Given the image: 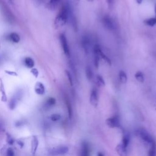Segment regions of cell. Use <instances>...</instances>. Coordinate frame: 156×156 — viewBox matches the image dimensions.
Masks as SVG:
<instances>
[{
	"label": "cell",
	"mask_w": 156,
	"mask_h": 156,
	"mask_svg": "<svg viewBox=\"0 0 156 156\" xmlns=\"http://www.w3.org/2000/svg\"><path fill=\"white\" fill-rule=\"evenodd\" d=\"M148 156H156V144L155 143L151 145V147L148 151Z\"/></svg>",
	"instance_id": "484cf974"
},
{
	"label": "cell",
	"mask_w": 156,
	"mask_h": 156,
	"mask_svg": "<svg viewBox=\"0 0 156 156\" xmlns=\"http://www.w3.org/2000/svg\"><path fill=\"white\" fill-rule=\"evenodd\" d=\"M93 51H96L99 54V55L100 57V58L102 59L108 65H112L110 59L105 54H104V52H102V49H101V47L99 44H95L94 45V46L93 48Z\"/></svg>",
	"instance_id": "9c48e42d"
},
{
	"label": "cell",
	"mask_w": 156,
	"mask_h": 156,
	"mask_svg": "<svg viewBox=\"0 0 156 156\" xmlns=\"http://www.w3.org/2000/svg\"><path fill=\"white\" fill-rule=\"evenodd\" d=\"M136 2H137L138 4H141V3L142 2V1H143V0H136Z\"/></svg>",
	"instance_id": "d6a6232c"
},
{
	"label": "cell",
	"mask_w": 156,
	"mask_h": 156,
	"mask_svg": "<svg viewBox=\"0 0 156 156\" xmlns=\"http://www.w3.org/2000/svg\"><path fill=\"white\" fill-rule=\"evenodd\" d=\"M136 132L137 135H138L143 141L150 144V146L153 143H155L152 136L146 129L143 128H139L137 129Z\"/></svg>",
	"instance_id": "7a4b0ae2"
},
{
	"label": "cell",
	"mask_w": 156,
	"mask_h": 156,
	"mask_svg": "<svg viewBox=\"0 0 156 156\" xmlns=\"http://www.w3.org/2000/svg\"><path fill=\"white\" fill-rule=\"evenodd\" d=\"M59 40H60V44L65 55L68 58L70 57V49H69V44L68 43L67 38L65 35V34L62 33L60 34Z\"/></svg>",
	"instance_id": "277c9868"
},
{
	"label": "cell",
	"mask_w": 156,
	"mask_h": 156,
	"mask_svg": "<svg viewBox=\"0 0 156 156\" xmlns=\"http://www.w3.org/2000/svg\"><path fill=\"white\" fill-rule=\"evenodd\" d=\"M76 1H79V0H76Z\"/></svg>",
	"instance_id": "60d3db41"
},
{
	"label": "cell",
	"mask_w": 156,
	"mask_h": 156,
	"mask_svg": "<svg viewBox=\"0 0 156 156\" xmlns=\"http://www.w3.org/2000/svg\"><path fill=\"white\" fill-rule=\"evenodd\" d=\"M80 156H90V147L87 141H84L81 144Z\"/></svg>",
	"instance_id": "8fae6325"
},
{
	"label": "cell",
	"mask_w": 156,
	"mask_h": 156,
	"mask_svg": "<svg viewBox=\"0 0 156 156\" xmlns=\"http://www.w3.org/2000/svg\"><path fill=\"white\" fill-rule=\"evenodd\" d=\"M23 92L21 90H18L13 95V96L11 98V99L10 100V102H9V108L11 110H13L16 107L18 102L21 99V98L23 97Z\"/></svg>",
	"instance_id": "3957f363"
},
{
	"label": "cell",
	"mask_w": 156,
	"mask_h": 156,
	"mask_svg": "<svg viewBox=\"0 0 156 156\" xmlns=\"http://www.w3.org/2000/svg\"><path fill=\"white\" fill-rule=\"evenodd\" d=\"M65 74H66V77L68 78V80L69 81V83L70 85L73 86V78H72L71 73L68 70H65Z\"/></svg>",
	"instance_id": "f1b7e54d"
},
{
	"label": "cell",
	"mask_w": 156,
	"mask_h": 156,
	"mask_svg": "<svg viewBox=\"0 0 156 156\" xmlns=\"http://www.w3.org/2000/svg\"><path fill=\"white\" fill-rule=\"evenodd\" d=\"M38 146V140L37 136H34L32 137L31 142V151L32 154H35Z\"/></svg>",
	"instance_id": "e0dca14e"
},
{
	"label": "cell",
	"mask_w": 156,
	"mask_h": 156,
	"mask_svg": "<svg viewBox=\"0 0 156 156\" xmlns=\"http://www.w3.org/2000/svg\"><path fill=\"white\" fill-rule=\"evenodd\" d=\"M81 45L85 53L86 54H88L91 47V40L90 36L87 35L82 36L81 39Z\"/></svg>",
	"instance_id": "5b68a950"
},
{
	"label": "cell",
	"mask_w": 156,
	"mask_h": 156,
	"mask_svg": "<svg viewBox=\"0 0 156 156\" xmlns=\"http://www.w3.org/2000/svg\"><path fill=\"white\" fill-rule=\"evenodd\" d=\"M85 75L88 80H91L93 77V73L91 68L87 65L85 67Z\"/></svg>",
	"instance_id": "44dd1931"
},
{
	"label": "cell",
	"mask_w": 156,
	"mask_h": 156,
	"mask_svg": "<svg viewBox=\"0 0 156 156\" xmlns=\"http://www.w3.org/2000/svg\"><path fill=\"white\" fill-rule=\"evenodd\" d=\"M68 147L65 146H60L56 147L53 148L50 153L52 155L54 156H58V155H63L68 153Z\"/></svg>",
	"instance_id": "52a82bcc"
},
{
	"label": "cell",
	"mask_w": 156,
	"mask_h": 156,
	"mask_svg": "<svg viewBox=\"0 0 156 156\" xmlns=\"http://www.w3.org/2000/svg\"><path fill=\"white\" fill-rule=\"evenodd\" d=\"M7 39L15 43H18L20 41V35L16 33V32H12L10 33L8 35H7Z\"/></svg>",
	"instance_id": "9a60e30c"
},
{
	"label": "cell",
	"mask_w": 156,
	"mask_h": 156,
	"mask_svg": "<svg viewBox=\"0 0 156 156\" xmlns=\"http://www.w3.org/2000/svg\"><path fill=\"white\" fill-rule=\"evenodd\" d=\"M102 23L103 24V26H104L105 28L109 30H114L115 29V23L113 20V19L108 16V15H105L103 16L102 19Z\"/></svg>",
	"instance_id": "8992f818"
},
{
	"label": "cell",
	"mask_w": 156,
	"mask_h": 156,
	"mask_svg": "<svg viewBox=\"0 0 156 156\" xmlns=\"http://www.w3.org/2000/svg\"><path fill=\"white\" fill-rule=\"evenodd\" d=\"M34 90L35 93L38 94V95H43L45 93V87L43 83L41 82H38L36 83L35 87H34Z\"/></svg>",
	"instance_id": "7c38bea8"
},
{
	"label": "cell",
	"mask_w": 156,
	"mask_h": 156,
	"mask_svg": "<svg viewBox=\"0 0 156 156\" xmlns=\"http://www.w3.org/2000/svg\"><path fill=\"white\" fill-rule=\"evenodd\" d=\"M61 0H49L47 3L46 7L50 10H54L59 5Z\"/></svg>",
	"instance_id": "5bb4252c"
},
{
	"label": "cell",
	"mask_w": 156,
	"mask_h": 156,
	"mask_svg": "<svg viewBox=\"0 0 156 156\" xmlns=\"http://www.w3.org/2000/svg\"><path fill=\"white\" fill-rule=\"evenodd\" d=\"M155 18H156V4L155 5Z\"/></svg>",
	"instance_id": "d590c367"
},
{
	"label": "cell",
	"mask_w": 156,
	"mask_h": 156,
	"mask_svg": "<svg viewBox=\"0 0 156 156\" xmlns=\"http://www.w3.org/2000/svg\"><path fill=\"white\" fill-rule=\"evenodd\" d=\"M98 156H104V155H103L102 153H101V152H99V153H98Z\"/></svg>",
	"instance_id": "836d02e7"
},
{
	"label": "cell",
	"mask_w": 156,
	"mask_h": 156,
	"mask_svg": "<svg viewBox=\"0 0 156 156\" xmlns=\"http://www.w3.org/2000/svg\"><path fill=\"white\" fill-rule=\"evenodd\" d=\"M1 57H0V62H1Z\"/></svg>",
	"instance_id": "f35d334b"
},
{
	"label": "cell",
	"mask_w": 156,
	"mask_h": 156,
	"mask_svg": "<svg viewBox=\"0 0 156 156\" xmlns=\"http://www.w3.org/2000/svg\"><path fill=\"white\" fill-rule=\"evenodd\" d=\"M88 2H93L94 0H87Z\"/></svg>",
	"instance_id": "8d00e7d4"
},
{
	"label": "cell",
	"mask_w": 156,
	"mask_h": 156,
	"mask_svg": "<svg viewBox=\"0 0 156 156\" xmlns=\"http://www.w3.org/2000/svg\"><path fill=\"white\" fill-rule=\"evenodd\" d=\"M90 104L94 107H96L99 102V96L98 93L96 88H93L90 93Z\"/></svg>",
	"instance_id": "30bf717a"
},
{
	"label": "cell",
	"mask_w": 156,
	"mask_h": 156,
	"mask_svg": "<svg viewBox=\"0 0 156 156\" xmlns=\"http://www.w3.org/2000/svg\"><path fill=\"white\" fill-rule=\"evenodd\" d=\"M95 82L98 87H104L105 86V84L104 78L101 75H98L96 77Z\"/></svg>",
	"instance_id": "603a6c76"
},
{
	"label": "cell",
	"mask_w": 156,
	"mask_h": 156,
	"mask_svg": "<svg viewBox=\"0 0 156 156\" xmlns=\"http://www.w3.org/2000/svg\"><path fill=\"white\" fill-rule=\"evenodd\" d=\"M9 1H11V2L12 1V0H9Z\"/></svg>",
	"instance_id": "ab89813d"
},
{
	"label": "cell",
	"mask_w": 156,
	"mask_h": 156,
	"mask_svg": "<svg viewBox=\"0 0 156 156\" xmlns=\"http://www.w3.org/2000/svg\"><path fill=\"white\" fill-rule=\"evenodd\" d=\"M70 5L68 4L62 5L59 12L54 20V26L55 28H60L66 24L69 19V11Z\"/></svg>",
	"instance_id": "6da1fadb"
},
{
	"label": "cell",
	"mask_w": 156,
	"mask_h": 156,
	"mask_svg": "<svg viewBox=\"0 0 156 156\" xmlns=\"http://www.w3.org/2000/svg\"><path fill=\"white\" fill-rule=\"evenodd\" d=\"M5 156H15V154L13 149L12 148L7 149L6 151Z\"/></svg>",
	"instance_id": "f546056e"
},
{
	"label": "cell",
	"mask_w": 156,
	"mask_h": 156,
	"mask_svg": "<svg viewBox=\"0 0 156 156\" xmlns=\"http://www.w3.org/2000/svg\"><path fill=\"white\" fill-rule=\"evenodd\" d=\"M55 103H56L55 99L52 97H50L46 100V101L44 104V108L48 109V108L52 107V106H54L55 104Z\"/></svg>",
	"instance_id": "2e32d148"
},
{
	"label": "cell",
	"mask_w": 156,
	"mask_h": 156,
	"mask_svg": "<svg viewBox=\"0 0 156 156\" xmlns=\"http://www.w3.org/2000/svg\"><path fill=\"white\" fill-rule=\"evenodd\" d=\"M107 125L110 128H117L120 126L119 118L117 115L108 118L106 120Z\"/></svg>",
	"instance_id": "ba28073f"
},
{
	"label": "cell",
	"mask_w": 156,
	"mask_h": 156,
	"mask_svg": "<svg viewBox=\"0 0 156 156\" xmlns=\"http://www.w3.org/2000/svg\"><path fill=\"white\" fill-rule=\"evenodd\" d=\"M24 65H26V66L29 68H32L35 65L34 60L30 57H26L24 60Z\"/></svg>",
	"instance_id": "d6986e66"
},
{
	"label": "cell",
	"mask_w": 156,
	"mask_h": 156,
	"mask_svg": "<svg viewBox=\"0 0 156 156\" xmlns=\"http://www.w3.org/2000/svg\"><path fill=\"white\" fill-rule=\"evenodd\" d=\"M143 23L148 26L154 27L155 25H156V18H147L143 21Z\"/></svg>",
	"instance_id": "cb8c5ba5"
},
{
	"label": "cell",
	"mask_w": 156,
	"mask_h": 156,
	"mask_svg": "<svg viewBox=\"0 0 156 156\" xmlns=\"http://www.w3.org/2000/svg\"><path fill=\"white\" fill-rule=\"evenodd\" d=\"M116 151L119 156H127V148H126L122 144H119L116 147Z\"/></svg>",
	"instance_id": "4fadbf2b"
},
{
	"label": "cell",
	"mask_w": 156,
	"mask_h": 156,
	"mask_svg": "<svg viewBox=\"0 0 156 156\" xmlns=\"http://www.w3.org/2000/svg\"><path fill=\"white\" fill-rule=\"evenodd\" d=\"M60 118H61V116H60V115H59L58 113H54V114L51 115L50 116L51 120L53 122L58 121L60 119Z\"/></svg>",
	"instance_id": "83f0119b"
},
{
	"label": "cell",
	"mask_w": 156,
	"mask_h": 156,
	"mask_svg": "<svg viewBox=\"0 0 156 156\" xmlns=\"http://www.w3.org/2000/svg\"><path fill=\"white\" fill-rule=\"evenodd\" d=\"M7 143H8L9 144L12 145V144H13V143H14V140H13V138L10 135H7Z\"/></svg>",
	"instance_id": "4dcf8cb0"
},
{
	"label": "cell",
	"mask_w": 156,
	"mask_h": 156,
	"mask_svg": "<svg viewBox=\"0 0 156 156\" xmlns=\"http://www.w3.org/2000/svg\"><path fill=\"white\" fill-rule=\"evenodd\" d=\"M39 2H42L43 1V0H38Z\"/></svg>",
	"instance_id": "74e56055"
},
{
	"label": "cell",
	"mask_w": 156,
	"mask_h": 156,
	"mask_svg": "<svg viewBox=\"0 0 156 156\" xmlns=\"http://www.w3.org/2000/svg\"><path fill=\"white\" fill-rule=\"evenodd\" d=\"M134 76H135V79H136L138 82H141V83L144 82V74H143L141 71H137V72L135 74Z\"/></svg>",
	"instance_id": "d4e9b609"
},
{
	"label": "cell",
	"mask_w": 156,
	"mask_h": 156,
	"mask_svg": "<svg viewBox=\"0 0 156 156\" xmlns=\"http://www.w3.org/2000/svg\"><path fill=\"white\" fill-rule=\"evenodd\" d=\"M65 104L67 107L69 118H71L72 116H73V108H72V105H71V102L67 96L65 97Z\"/></svg>",
	"instance_id": "ac0fdd59"
},
{
	"label": "cell",
	"mask_w": 156,
	"mask_h": 156,
	"mask_svg": "<svg viewBox=\"0 0 156 156\" xmlns=\"http://www.w3.org/2000/svg\"><path fill=\"white\" fill-rule=\"evenodd\" d=\"M2 128V124L1 122H0V131L1 130Z\"/></svg>",
	"instance_id": "e575fe53"
},
{
	"label": "cell",
	"mask_w": 156,
	"mask_h": 156,
	"mask_svg": "<svg viewBox=\"0 0 156 156\" xmlns=\"http://www.w3.org/2000/svg\"><path fill=\"white\" fill-rule=\"evenodd\" d=\"M130 143V136L127 133H125L122 136V144L127 148L129 144Z\"/></svg>",
	"instance_id": "7402d4cb"
},
{
	"label": "cell",
	"mask_w": 156,
	"mask_h": 156,
	"mask_svg": "<svg viewBox=\"0 0 156 156\" xmlns=\"http://www.w3.org/2000/svg\"><path fill=\"white\" fill-rule=\"evenodd\" d=\"M113 1H114V0H107V4H108L109 7H111V6L113 5Z\"/></svg>",
	"instance_id": "1f68e13d"
},
{
	"label": "cell",
	"mask_w": 156,
	"mask_h": 156,
	"mask_svg": "<svg viewBox=\"0 0 156 156\" xmlns=\"http://www.w3.org/2000/svg\"><path fill=\"white\" fill-rule=\"evenodd\" d=\"M118 76H119V80L122 83L124 84L127 82V76L126 73L124 71H122V70L119 71V72L118 73Z\"/></svg>",
	"instance_id": "ffe728a7"
},
{
	"label": "cell",
	"mask_w": 156,
	"mask_h": 156,
	"mask_svg": "<svg viewBox=\"0 0 156 156\" xmlns=\"http://www.w3.org/2000/svg\"><path fill=\"white\" fill-rule=\"evenodd\" d=\"M93 54H94V65L96 68H98L99 66V62H100V57L99 54L94 51H93Z\"/></svg>",
	"instance_id": "4316f807"
}]
</instances>
